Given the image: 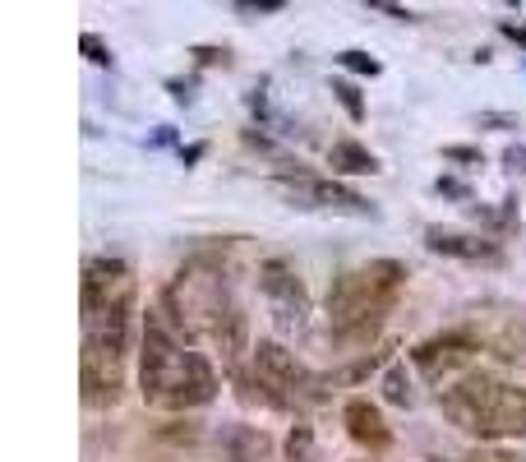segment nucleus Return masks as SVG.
<instances>
[{
	"mask_svg": "<svg viewBox=\"0 0 526 462\" xmlns=\"http://www.w3.org/2000/svg\"><path fill=\"white\" fill-rule=\"evenodd\" d=\"M282 449H287V462H314V449H319V444H314V426L296 421V426L287 430V444H282Z\"/></svg>",
	"mask_w": 526,
	"mask_h": 462,
	"instance_id": "17",
	"label": "nucleus"
},
{
	"mask_svg": "<svg viewBox=\"0 0 526 462\" xmlns=\"http://www.w3.org/2000/svg\"><path fill=\"white\" fill-rule=\"evenodd\" d=\"M328 167L342 171V176H374L379 167V158H374L365 144H356V139H337L333 148H328Z\"/></svg>",
	"mask_w": 526,
	"mask_h": 462,
	"instance_id": "13",
	"label": "nucleus"
},
{
	"mask_svg": "<svg viewBox=\"0 0 526 462\" xmlns=\"http://www.w3.org/2000/svg\"><path fill=\"white\" fill-rule=\"evenodd\" d=\"M199 65H227V47H194Z\"/></svg>",
	"mask_w": 526,
	"mask_h": 462,
	"instance_id": "27",
	"label": "nucleus"
},
{
	"mask_svg": "<svg viewBox=\"0 0 526 462\" xmlns=\"http://www.w3.org/2000/svg\"><path fill=\"white\" fill-rule=\"evenodd\" d=\"M499 33L508 37V42H517V47H526V28H522V24H508V19H503Z\"/></svg>",
	"mask_w": 526,
	"mask_h": 462,
	"instance_id": "28",
	"label": "nucleus"
},
{
	"mask_svg": "<svg viewBox=\"0 0 526 462\" xmlns=\"http://www.w3.org/2000/svg\"><path fill=\"white\" fill-rule=\"evenodd\" d=\"M79 51H84V56H88L93 65H102V70L111 65V47H107V42H102L97 33H84V37H79Z\"/></svg>",
	"mask_w": 526,
	"mask_h": 462,
	"instance_id": "20",
	"label": "nucleus"
},
{
	"mask_svg": "<svg viewBox=\"0 0 526 462\" xmlns=\"http://www.w3.org/2000/svg\"><path fill=\"white\" fill-rule=\"evenodd\" d=\"M402 282H407V264H397V259H370V264L337 273L328 287L333 338L351 342L379 329V319L393 310L397 292H402Z\"/></svg>",
	"mask_w": 526,
	"mask_h": 462,
	"instance_id": "3",
	"label": "nucleus"
},
{
	"mask_svg": "<svg viewBox=\"0 0 526 462\" xmlns=\"http://www.w3.org/2000/svg\"><path fill=\"white\" fill-rule=\"evenodd\" d=\"M139 389H144L148 407L162 412H194L208 407L222 389L217 365L204 352H194V342H185L176 333V324L167 319L162 301H153L144 310V333H139Z\"/></svg>",
	"mask_w": 526,
	"mask_h": 462,
	"instance_id": "2",
	"label": "nucleus"
},
{
	"mask_svg": "<svg viewBox=\"0 0 526 462\" xmlns=\"http://www.w3.org/2000/svg\"><path fill=\"white\" fill-rule=\"evenodd\" d=\"M365 5H370V10H383L388 19H402V24H416V14H411L407 5H402V0H365Z\"/></svg>",
	"mask_w": 526,
	"mask_h": 462,
	"instance_id": "22",
	"label": "nucleus"
},
{
	"mask_svg": "<svg viewBox=\"0 0 526 462\" xmlns=\"http://www.w3.org/2000/svg\"><path fill=\"white\" fill-rule=\"evenodd\" d=\"M162 310H167V319L176 324V333L185 342H199V338H213L217 319L227 315L231 305V287L222 273H204L199 264L180 268L176 278H171V287L162 296Z\"/></svg>",
	"mask_w": 526,
	"mask_h": 462,
	"instance_id": "4",
	"label": "nucleus"
},
{
	"mask_svg": "<svg viewBox=\"0 0 526 462\" xmlns=\"http://www.w3.org/2000/svg\"><path fill=\"white\" fill-rule=\"evenodd\" d=\"M250 384L259 389V398L268 407H291L305 389H314L319 379L296 361V352H287L277 338H259L250 352Z\"/></svg>",
	"mask_w": 526,
	"mask_h": 462,
	"instance_id": "5",
	"label": "nucleus"
},
{
	"mask_svg": "<svg viewBox=\"0 0 526 462\" xmlns=\"http://www.w3.org/2000/svg\"><path fill=\"white\" fill-rule=\"evenodd\" d=\"M379 389H383V402H388V407H411V402H416V379H411L407 361H388V365H383Z\"/></svg>",
	"mask_w": 526,
	"mask_h": 462,
	"instance_id": "14",
	"label": "nucleus"
},
{
	"mask_svg": "<svg viewBox=\"0 0 526 462\" xmlns=\"http://www.w3.org/2000/svg\"><path fill=\"white\" fill-rule=\"evenodd\" d=\"M134 301H139V287L125 259H88L84 287H79V329H84L79 389L88 407H107L120 398V365L130 356Z\"/></svg>",
	"mask_w": 526,
	"mask_h": 462,
	"instance_id": "1",
	"label": "nucleus"
},
{
	"mask_svg": "<svg viewBox=\"0 0 526 462\" xmlns=\"http://www.w3.org/2000/svg\"><path fill=\"white\" fill-rule=\"evenodd\" d=\"M476 356H480V342L471 338V333H443V338L420 342L416 352H411V365L420 370V379L448 384V379H457L462 370H471Z\"/></svg>",
	"mask_w": 526,
	"mask_h": 462,
	"instance_id": "7",
	"label": "nucleus"
},
{
	"mask_svg": "<svg viewBox=\"0 0 526 462\" xmlns=\"http://www.w3.org/2000/svg\"><path fill=\"white\" fill-rule=\"evenodd\" d=\"M522 435H526V384L499 379L494 398L485 402L476 439L480 444H503V439H522Z\"/></svg>",
	"mask_w": 526,
	"mask_h": 462,
	"instance_id": "9",
	"label": "nucleus"
},
{
	"mask_svg": "<svg viewBox=\"0 0 526 462\" xmlns=\"http://www.w3.org/2000/svg\"><path fill=\"white\" fill-rule=\"evenodd\" d=\"M425 250L448 259H467V264H494L499 259V245L485 241V236H471V231H448V227H425Z\"/></svg>",
	"mask_w": 526,
	"mask_h": 462,
	"instance_id": "12",
	"label": "nucleus"
},
{
	"mask_svg": "<svg viewBox=\"0 0 526 462\" xmlns=\"http://www.w3.org/2000/svg\"><path fill=\"white\" fill-rule=\"evenodd\" d=\"M443 158H448V162H467V167H485V153L471 148V144H448V148H443Z\"/></svg>",
	"mask_w": 526,
	"mask_h": 462,
	"instance_id": "21",
	"label": "nucleus"
},
{
	"mask_svg": "<svg viewBox=\"0 0 526 462\" xmlns=\"http://www.w3.org/2000/svg\"><path fill=\"white\" fill-rule=\"evenodd\" d=\"M434 190H439V195H448V199H467V185L453 181V176H439V181H434Z\"/></svg>",
	"mask_w": 526,
	"mask_h": 462,
	"instance_id": "26",
	"label": "nucleus"
},
{
	"mask_svg": "<svg viewBox=\"0 0 526 462\" xmlns=\"http://www.w3.org/2000/svg\"><path fill=\"white\" fill-rule=\"evenodd\" d=\"M503 167L513 171V176H526V144H508V148H503Z\"/></svg>",
	"mask_w": 526,
	"mask_h": 462,
	"instance_id": "23",
	"label": "nucleus"
},
{
	"mask_svg": "<svg viewBox=\"0 0 526 462\" xmlns=\"http://www.w3.org/2000/svg\"><path fill=\"white\" fill-rule=\"evenodd\" d=\"M167 88H171V98H176V102H190V98H194V93H190V84H180V79H171Z\"/></svg>",
	"mask_w": 526,
	"mask_h": 462,
	"instance_id": "30",
	"label": "nucleus"
},
{
	"mask_svg": "<svg viewBox=\"0 0 526 462\" xmlns=\"http://www.w3.org/2000/svg\"><path fill=\"white\" fill-rule=\"evenodd\" d=\"M227 449H231V462H263L273 444H268V435H263V430L236 426V430H227Z\"/></svg>",
	"mask_w": 526,
	"mask_h": 462,
	"instance_id": "15",
	"label": "nucleus"
},
{
	"mask_svg": "<svg viewBox=\"0 0 526 462\" xmlns=\"http://www.w3.org/2000/svg\"><path fill=\"white\" fill-rule=\"evenodd\" d=\"M204 153H208L204 144H190V148H180V162H185V167H194V162L204 158Z\"/></svg>",
	"mask_w": 526,
	"mask_h": 462,
	"instance_id": "29",
	"label": "nucleus"
},
{
	"mask_svg": "<svg viewBox=\"0 0 526 462\" xmlns=\"http://www.w3.org/2000/svg\"><path fill=\"white\" fill-rule=\"evenodd\" d=\"M337 65H342V70H351V74H360V79H374V74H379V61H374L370 51H342V56H337Z\"/></svg>",
	"mask_w": 526,
	"mask_h": 462,
	"instance_id": "19",
	"label": "nucleus"
},
{
	"mask_svg": "<svg viewBox=\"0 0 526 462\" xmlns=\"http://www.w3.org/2000/svg\"><path fill=\"white\" fill-rule=\"evenodd\" d=\"M259 292L268 301V315H273L277 333H300L310 324V292H305V282L296 278V268L287 259H263Z\"/></svg>",
	"mask_w": 526,
	"mask_h": 462,
	"instance_id": "6",
	"label": "nucleus"
},
{
	"mask_svg": "<svg viewBox=\"0 0 526 462\" xmlns=\"http://www.w3.org/2000/svg\"><path fill=\"white\" fill-rule=\"evenodd\" d=\"M213 342H217V356H222V370L231 379H245V356L254 352V342H250V319L240 315V305H231L227 315L217 319Z\"/></svg>",
	"mask_w": 526,
	"mask_h": 462,
	"instance_id": "10",
	"label": "nucleus"
},
{
	"mask_svg": "<svg viewBox=\"0 0 526 462\" xmlns=\"http://www.w3.org/2000/svg\"><path fill=\"white\" fill-rule=\"evenodd\" d=\"M342 421H347V435L356 439L360 449L383 453L388 444H393V430H388L383 412L374 407L370 398H347V407H342Z\"/></svg>",
	"mask_w": 526,
	"mask_h": 462,
	"instance_id": "11",
	"label": "nucleus"
},
{
	"mask_svg": "<svg viewBox=\"0 0 526 462\" xmlns=\"http://www.w3.org/2000/svg\"><path fill=\"white\" fill-rule=\"evenodd\" d=\"M462 462H526L522 453H508V449H480V453H471V458H462Z\"/></svg>",
	"mask_w": 526,
	"mask_h": 462,
	"instance_id": "25",
	"label": "nucleus"
},
{
	"mask_svg": "<svg viewBox=\"0 0 526 462\" xmlns=\"http://www.w3.org/2000/svg\"><path fill=\"white\" fill-rule=\"evenodd\" d=\"M282 0H236V14H277Z\"/></svg>",
	"mask_w": 526,
	"mask_h": 462,
	"instance_id": "24",
	"label": "nucleus"
},
{
	"mask_svg": "<svg viewBox=\"0 0 526 462\" xmlns=\"http://www.w3.org/2000/svg\"><path fill=\"white\" fill-rule=\"evenodd\" d=\"M282 195L296 208H333V213H351V218H374V204L365 195H356L342 181H319V176H296L282 181Z\"/></svg>",
	"mask_w": 526,
	"mask_h": 462,
	"instance_id": "8",
	"label": "nucleus"
},
{
	"mask_svg": "<svg viewBox=\"0 0 526 462\" xmlns=\"http://www.w3.org/2000/svg\"><path fill=\"white\" fill-rule=\"evenodd\" d=\"M333 98L342 102V111H347L351 121H365V98H360V88L351 84V79H333Z\"/></svg>",
	"mask_w": 526,
	"mask_h": 462,
	"instance_id": "18",
	"label": "nucleus"
},
{
	"mask_svg": "<svg viewBox=\"0 0 526 462\" xmlns=\"http://www.w3.org/2000/svg\"><path fill=\"white\" fill-rule=\"evenodd\" d=\"M388 361H393V356H388V347H379V352H365L360 361H351L347 370H337V375L319 379V384H360V379H370L374 370H383Z\"/></svg>",
	"mask_w": 526,
	"mask_h": 462,
	"instance_id": "16",
	"label": "nucleus"
}]
</instances>
